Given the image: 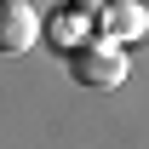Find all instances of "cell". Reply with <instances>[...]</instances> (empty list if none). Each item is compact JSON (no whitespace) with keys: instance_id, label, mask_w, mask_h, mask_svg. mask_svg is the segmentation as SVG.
<instances>
[{"instance_id":"1","label":"cell","mask_w":149,"mask_h":149,"mask_svg":"<svg viewBox=\"0 0 149 149\" xmlns=\"http://www.w3.org/2000/svg\"><path fill=\"white\" fill-rule=\"evenodd\" d=\"M69 69L86 92H115L126 80V52H120V40H86L80 52H69Z\"/></svg>"},{"instance_id":"2","label":"cell","mask_w":149,"mask_h":149,"mask_svg":"<svg viewBox=\"0 0 149 149\" xmlns=\"http://www.w3.org/2000/svg\"><path fill=\"white\" fill-rule=\"evenodd\" d=\"M40 40V12L29 0H0V57H17Z\"/></svg>"},{"instance_id":"3","label":"cell","mask_w":149,"mask_h":149,"mask_svg":"<svg viewBox=\"0 0 149 149\" xmlns=\"http://www.w3.org/2000/svg\"><path fill=\"white\" fill-rule=\"evenodd\" d=\"M97 17H103L109 40H120V46L143 40V29H149V12H143V0H109V6H103Z\"/></svg>"},{"instance_id":"4","label":"cell","mask_w":149,"mask_h":149,"mask_svg":"<svg viewBox=\"0 0 149 149\" xmlns=\"http://www.w3.org/2000/svg\"><path fill=\"white\" fill-rule=\"evenodd\" d=\"M52 35H57V46H80V35H86V6H63V12H57L52 17Z\"/></svg>"}]
</instances>
